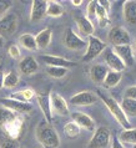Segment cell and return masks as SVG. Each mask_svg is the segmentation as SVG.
<instances>
[{
  "label": "cell",
  "mask_w": 136,
  "mask_h": 148,
  "mask_svg": "<svg viewBox=\"0 0 136 148\" xmlns=\"http://www.w3.org/2000/svg\"><path fill=\"white\" fill-rule=\"evenodd\" d=\"M35 136L43 148H59L60 146L59 134L54 128V126L49 123L46 120L39 122L35 130Z\"/></svg>",
  "instance_id": "obj_1"
},
{
  "label": "cell",
  "mask_w": 136,
  "mask_h": 148,
  "mask_svg": "<svg viewBox=\"0 0 136 148\" xmlns=\"http://www.w3.org/2000/svg\"><path fill=\"white\" fill-rule=\"evenodd\" d=\"M96 93H97V96L102 100V102H104L105 106L108 107V110L110 111V113L114 116V118L117 121V123H120V125H121L125 130H129V128H130L129 118H127V116L125 114V112L122 111L121 106L116 102V100H114V98L111 97V96H109V95L101 92L100 90H97Z\"/></svg>",
  "instance_id": "obj_2"
},
{
  "label": "cell",
  "mask_w": 136,
  "mask_h": 148,
  "mask_svg": "<svg viewBox=\"0 0 136 148\" xmlns=\"http://www.w3.org/2000/svg\"><path fill=\"white\" fill-rule=\"evenodd\" d=\"M106 47H108L106 46V44L102 42L99 38H96V36H94V35L89 36L88 49H86L85 55L82 56V61H85V62L93 61L94 59H96L100 54H102Z\"/></svg>",
  "instance_id": "obj_3"
},
{
  "label": "cell",
  "mask_w": 136,
  "mask_h": 148,
  "mask_svg": "<svg viewBox=\"0 0 136 148\" xmlns=\"http://www.w3.org/2000/svg\"><path fill=\"white\" fill-rule=\"evenodd\" d=\"M111 133L106 127H99L90 139L88 148H108L110 145Z\"/></svg>",
  "instance_id": "obj_4"
},
{
  "label": "cell",
  "mask_w": 136,
  "mask_h": 148,
  "mask_svg": "<svg viewBox=\"0 0 136 148\" xmlns=\"http://www.w3.org/2000/svg\"><path fill=\"white\" fill-rule=\"evenodd\" d=\"M109 42L113 44V46H121V45H130L131 42V38L130 34L127 32L121 26H114L111 30L109 31L108 35Z\"/></svg>",
  "instance_id": "obj_5"
},
{
  "label": "cell",
  "mask_w": 136,
  "mask_h": 148,
  "mask_svg": "<svg viewBox=\"0 0 136 148\" xmlns=\"http://www.w3.org/2000/svg\"><path fill=\"white\" fill-rule=\"evenodd\" d=\"M102 56H104V60L106 65H108V67L110 69V71L122 72L126 69L125 64L120 60V57L115 54V51L111 47H106L104 52H102Z\"/></svg>",
  "instance_id": "obj_6"
},
{
  "label": "cell",
  "mask_w": 136,
  "mask_h": 148,
  "mask_svg": "<svg viewBox=\"0 0 136 148\" xmlns=\"http://www.w3.org/2000/svg\"><path fill=\"white\" fill-rule=\"evenodd\" d=\"M18 27V16L14 13L5 14L0 19V36L14 34Z\"/></svg>",
  "instance_id": "obj_7"
},
{
  "label": "cell",
  "mask_w": 136,
  "mask_h": 148,
  "mask_svg": "<svg viewBox=\"0 0 136 148\" xmlns=\"http://www.w3.org/2000/svg\"><path fill=\"white\" fill-rule=\"evenodd\" d=\"M63 42L70 50H81L82 47L86 46V42L82 40L80 36H77L75 32H74L72 29H66L63 38Z\"/></svg>",
  "instance_id": "obj_8"
},
{
  "label": "cell",
  "mask_w": 136,
  "mask_h": 148,
  "mask_svg": "<svg viewBox=\"0 0 136 148\" xmlns=\"http://www.w3.org/2000/svg\"><path fill=\"white\" fill-rule=\"evenodd\" d=\"M50 106L51 112H55L56 114H60V116H68L69 114L68 102L59 93L50 92Z\"/></svg>",
  "instance_id": "obj_9"
},
{
  "label": "cell",
  "mask_w": 136,
  "mask_h": 148,
  "mask_svg": "<svg viewBox=\"0 0 136 148\" xmlns=\"http://www.w3.org/2000/svg\"><path fill=\"white\" fill-rule=\"evenodd\" d=\"M0 103L4 107L11 110L13 112H16L19 114L21 113H29L32 110V106L30 103H26V102H21L18 100H13V98H1L0 100Z\"/></svg>",
  "instance_id": "obj_10"
},
{
  "label": "cell",
  "mask_w": 136,
  "mask_h": 148,
  "mask_svg": "<svg viewBox=\"0 0 136 148\" xmlns=\"http://www.w3.org/2000/svg\"><path fill=\"white\" fill-rule=\"evenodd\" d=\"M97 101V95L93 91H81L70 98V103L74 106H90Z\"/></svg>",
  "instance_id": "obj_11"
},
{
  "label": "cell",
  "mask_w": 136,
  "mask_h": 148,
  "mask_svg": "<svg viewBox=\"0 0 136 148\" xmlns=\"http://www.w3.org/2000/svg\"><path fill=\"white\" fill-rule=\"evenodd\" d=\"M46 9H48V1L34 0L31 5V11H30V21L38 23L40 20H43L46 16Z\"/></svg>",
  "instance_id": "obj_12"
},
{
  "label": "cell",
  "mask_w": 136,
  "mask_h": 148,
  "mask_svg": "<svg viewBox=\"0 0 136 148\" xmlns=\"http://www.w3.org/2000/svg\"><path fill=\"white\" fill-rule=\"evenodd\" d=\"M40 60L44 64H46L48 66H54V67H64V69H69V67H74L76 66V62L74 61L66 60L64 57H59V56H52V55H44L40 56Z\"/></svg>",
  "instance_id": "obj_13"
},
{
  "label": "cell",
  "mask_w": 136,
  "mask_h": 148,
  "mask_svg": "<svg viewBox=\"0 0 136 148\" xmlns=\"http://www.w3.org/2000/svg\"><path fill=\"white\" fill-rule=\"evenodd\" d=\"M36 100H38L39 107L41 112L44 113V117L49 123L52 122V112H51V106H50V93L44 92L36 95Z\"/></svg>",
  "instance_id": "obj_14"
},
{
  "label": "cell",
  "mask_w": 136,
  "mask_h": 148,
  "mask_svg": "<svg viewBox=\"0 0 136 148\" xmlns=\"http://www.w3.org/2000/svg\"><path fill=\"white\" fill-rule=\"evenodd\" d=\"M113 50L115 51L120 60L125 64V66H133L134 65V52L131 45H121V46H114Z\"/></svg>",
  "instance_id": "obj_15"
},
{
  "label": "cell",
  "mask_w": 136,
  "mask_h": 148,
  "mask_svg": "<svg viewBox=\"0 0 136 148\" xmlns=\"http://www.w3.org/2000/svg\"><path fill=\"white\" fill-rule=\"evenodd\" d=\"M71 118H72L74 122L79 125V127H81V128L90 131V132L95 131V121H94L90 116H88L86 113L74 112V113H71Z\"/></svg>",
  "instance_id": "obj_16"
},
{
  "label": "cell",
  "mask_w": 136,
  "mask_h": 148,
  "mask_svg": "<svg viewBox=\"0 0 136 148\" xmlns=\"http://www.w3.org/2000/svg\"><path fill=\"white\" fill-rule=\"evenodd\" d=\"M39 70V64L32 56H26L19 62V71L23 75H32Z\"/></svg>",
  "instance_id": "obj_17"
},
{
  "label": "cell",
  "mask_w": 136,
  "mask_h": 148,
  "mask_svg": "<svg viewBox=\"0 0 136 148\" xmlns=\"http://www.w3.org/2000/svg\"><path fill=\"white\" fill-rule=\"evenodd\" d=\"M108 72V66H105V65H94L90 69V79L95 84H102Z\"/></svg>",
  "instance_id": "obj_18"
},
{
  "label": "cell",
  "mask_w": 136,
  "mask_h": 148,
  "mask_svg": "<svg viewBox=\"0 0 136 148\" xmlns=\"http://www.w3.org/2000/svg\"><path fill=\"white\" fill-rule=\"evenodd\" d=\"M75 21L77 24V27H79L80 32L84 36H88L89 38V36H91L94 34V30H95V29H94V25L86 16H81V15L76 16Z\"/></svg>",
  "instance_id": "obj_19"
},
{
  "label": "cell",
  "mask_w": 136,
  "mask_h": 148,
  "mask_svg": "<svg viewBox=\"0 0 136 148\" xmlns=\"http://www.w3.org/2000/svg\"><path fill=\"white\" fill-rule=\"evenodd\" d=\"M124 19L130 25H136V1H126L124 4Z\"/></svg>",
  "instance_id": "obj_20"
},
{
  "label": "cell",
  "mask_w": 136,
  "mask_h": 148,
  "mask_svg": "<svg viewBox=\"0 0 136 148\" xmlns=\"http://www.w3.org/2000/svg\"><path fill=\"white\" fill-rule=\"evenodd\" d=\"M51 36H52V32H51V30L49 27L41 30L39 34L35 36L38 49H46L51 42Z\"/></svg>",
  "instance_id": "obj_21"
},
{
  "label": "cell",
  "mask_w": 136,
  "mask_h": 148,
  "mask_svg": "<svg viewBox=\"0 0 136 148\" xmlns=\"http://www.w3.org/2000/svg\"><path fill=\"white\" fill-rule=\"evenodd\" d=\"M18 116H20L19 113L13 112L11 110L4 107V106H0V128L3 130L4 127L8 125V123L11 122V121H14Z\"/></svg>",
  "instance_id": "obj_22"
},
{
  "label": "cell",
  "mask_w": 136,
  "mask_h": 148,
  "mask_svg": "<svg viewBox=\"0 0 136 148\" xmlns=\"http://www.w3.org/2000/svg\"><path fill=\"white\" fill-rule=\"evenodd\" d=\"M35 96H36V93L34 92V90H31V88H24V90H20V91H18V92L11 93L10 98L29 103V102H30Z\"/></svg>",
  "instance_id": "obj_23"
},
{
  "label": "cell",
  "mask_w": 136,
  "mask_h": 148,
  "mask_svg": "<svg viewBox=\"0 0 136 148\" xmlns=\"http://www.w3.org/2000/svg\"><path fill=\"white\" fill-rule=\"evenodd\" d=\"M19 44L21 45L24 49H26V50H30V51L38 50V45H36L35 36L31 35V34H23L19 38Z\"/></svg>",
  "instance_id": "obj_24"
},
{
  "label": "cell",
  "mask_w": 136,
  "mask_h": 148,
  "mask_svg": "<svg viewBox=\"0 0 136 148\" xmlns=\"http://www.w3.org/2000/svg\"><path fill=\"white\" fill-rule=\"evenodd\" d=\"M122 73L121 72H116V71H109L106 75L105 80H104V87L105 88H113L115 86L119 85V82L121 81Z\"/></svg>",
  "instance_id": "obj_25"
},
{
  "label": "cell",
  "mask_w": 136,
  "mask_h": 148,
  "mask_svg": "<svg viewBox=\"0 0 136 148\" xmlns=\"http://www.w3.org/2000/svg\"><path fill=\"white\" fill-rule=\"evenodd\" d=\"M64 14V8L60 3L57 1H48V9L46 15L51 16V18H59Z\"/></svg>",
  "instance_id": "obj_26"
},
{
  "label": "cell",
  "mask_w": 136,
  "mask_h": 148,
  "mask_svg": "<svg viewBox=\"0 0 136 148\" xmlns=\"http://www.w3.org/2000/svg\"><path fill=\"white\" fill-rule=\"evenodd\" d=\"M119 141L121 143H130V145H136V128H129L122 131L119 136Z\"/></svg>",
  "instance_id": "obj_27"
},
{
  "label": "cell",
  "mask_w": 136,
  "mask_h": 148,
  "mask_svg": "<svg viewBox=\"0 0 136 148\" xmlns=\"http://www.w3.org/2000/svg\"><path fill=\"white\" fill-rule=\"evenodd\" d=\"M120 106L126 116H136V101L135 100L124 97Z\"/></svg>",
  "instance_id": "obj_28"
},
{
  "label": "cell",
  "mask_w": 136,
  "mask_h": 148,
  "mask_svg": "<svg viewBox=\"0 0 136 148\" xmlns=\"http://www.w3.org/2000/svg\"><path fill=\"white\" fill-rule=\"evenodd\" d=\"M64 133L70 138H75L80 134V127L77 123H75L74 121H70L68 123H65L64 126Z\"/></svg>",
  "instance_id": "obj_29"
},
{
  "label": "cell",
  "mask_w": 136,
  "mask_h": 148,
  "mask_svg": "<svg viewBox=\"0 0 136 148\" xmlns=\"http://www.w3.org/2000/svg\"><path fill=\"white\" fill-rule=\"evenodd\" d=\"M46 73L50 77H54V79H63V77H65L69 73V69L48 66L46 67Z\"/></svg>",
  "instance_id": "obj_30"
},
{
  "label": "cell",
  "mask_w": 136,
  "mask_h": 148,
  "mask_svg": "<svg viewBox=\"0 0 136 148\" xmlns=\"http://www.w3.org/2000/svg\"><path fill=\"white\" fill-rule=\"evenodd\" d=\"M18 84H19V76L16 75V72L10 71L9 73H6V75L4 76V85H3V87L14 88L15 86H18Z\"/></svg>",
  "instance_id": "obj_31"
},
{
  "label": "cell",
  "mask_w": 136,
  "mask_h": 148,
  "mask_svg": "<svg viewBox=\"0 0 136 148\" xmlns=\"http://www.w3.org/2000/svg\"><path fill=\"white\" fill-rule=\"evenodd\" d=\"M0 148H20L18 139H13L6 134L0 136Z\"/></svg>",
  "instance_id": "obj_32"
},
{
  "label": "cell",
  "mask_w": 136,
  "mask_h": 148,
  "mask_svg": "<svg viewBox=\"0 0 136 148\" xmlns=\"http://www.w3.org/2000/svg\"><path fill=\"white\" fill-rule=\"evenodd\" d=\"M96 4L97 1H90L86 8V13H88V19L90 20L94 16H96Z\"/></svg>",
  "instance_id": "obj_33"
},
{
  "label": "cell",
  "mask_w": 136,
  "mask_h": 148,
  "mask_svg": "<svg viewBox=\"0 0 136 148\" xmlns=\"http://www.w3.org/2000/svg\"><path fill=\"white\" fill-rule=\"evenodd\" d=\"M11 1H8V0H0V15L5 14L8 10L11 8Z\"/></svg>",
  "instance_id": "obj_34"
},
{
  "label": "cell",
  "mask_w": 136,
  "mask_h": 148,
  "mask_svg": "<svg viewBox=\"0 0 136 148\" xmlns=\"http://www.w3.org/2000/svg\"><path fill=\"white\" fill-rule=\"evenodd\" d=\"M9 55L13 57V59H19L20 57V49L18 45H11L9 47Z\"/></svg>",
  "instance_id": "obj_35"
},
{
  "label": "cell",
  "mask_w": 136,
  "mask_h": 148,
  "mask_svg": "<svg viewBox=\"0 0 136 148\" xmlns=\"http://www.w3.org/2000/svg\"><path fill=\"white\" fill-rule=\"evenodd\" d=\"M125 97L126 98H131V100H135L136 101V86H131V87L126 88Z\"/></svg>",
  "instance_id": "obj_36"
},
{
  "label": "cell",
  "mask_w": 136,
  "mask_h": 148,
  "mask_svg": "<svg viewBox=\"0 0 136 148\" xmlns=\"http://www.w3.org/2000/svg\"><path fill=\"white\" fill-rule=\"evenodd\" d=\"M4 65H3V62L0 61V88L3 87V85H4Z\"/></svg>",
  "instance_id": "obj_37"
},
{
  "label": "cell",
  "mask_w": 136,
  "mask_h": 148,
  "mask_svg": "<svg viewBox=\"0 0 136 148\" xmlns=\"http://www.w3.org/2000/svg\"><path fill=\"white\" fill-rule=\"evenodd\" d=\"M111 148H124V146H122V143L119 141V138H114L113 143H111Z\"/></svg>",
  "instance_id": "obj_38"
},
{
  "label": "cell",
  "mask_w": 136,
  "mask_h": 148,
  "mask_svg": "<svg viewBox=\"0 0 136 148\" xmlns=\"http://www.w3.org/2000/svg\"><path fill=\"white\" fill-rule=\"evenodd\" d=\"M99 4H100V5L104 8V9L106 10V11H109V9H110V1H105V0H102V1H97Z\"/></svg>",
  "instance_id": "obj_39"
},
{
  "label": "cell",
  "mask_w": 136,
  "mask_h": 148,
  "mask_svg": "<svg viewBox=\"0 0 136 148\" xmlns=\"http://www.w3.org/2000/svg\"><path fill=\"white\" fill-rule=\"evenodd\" d=\"M71 3H72V4H74V5H75V6H79V5H81V4H82V1H81V0H72Z\"/></svg>",
  "instance_id": "obj_40"
},
{
  "label": "cell",
  "mask_w": 136,
  "mask_h": 148,
  "mask_svg": "<svg viewBox=\"0 0 136 148\" xmlns=\"http://www.w3.org/2000/svg\"><path fill=\"white\" fill-rule=\"evenodd\" d=\"M3 45H4V38L3 36H0V47H1Z\"/></svg>",
  "instance_id": "obj_41"
},
{
  "label": "cell",
  "mask_w": 136,
  "mask_h": 148,
  "mask_svg": "<svg viewBox=\"0 0 136 148\" xmlns=\"http://www.w3.org/2000/svg\"><path fill=\"white\" fill-rule=\"evenodd\" d=\"M135 52H136V40H135Z\"/></svg>",
  "instance_id": "obj_42"
},
{
  "label": "cell",
  "mask_w": 136,
  "mask_h": 148,
  "mask_svg": "<svg viewBox=\"0 0 136 148\" xmlns=\"http://www.w3.org/2000/svg\"><path fill=\"white\" fill-rule=\"evenodd\" d=\"M133 148H136V145H134V146H133Z\"/></svg>",
  "instance_id": "obj_43"
},
{
  "label": "cell",
  "mask_w": 136,
  "mask_h": 148,
  "mask_svg": "<svg viewBox=\"0 0 136 148\" xmlns=\"http://www.w3.org/2000/svg\"><path fill=\"white\" fill-rule=\"evenodd\" d=\"M20 148H23V147H20Z\"/></svg>",
  "instance_id": "obj_44"
}]
</instances>
